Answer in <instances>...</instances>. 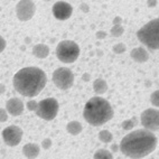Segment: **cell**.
<instances>
[{"instance_id":"cell-3","label":"cell","mask_w":159,"mask_h":159,"mask_svg":"<svg viewBox=\"0 0 159 159\" xmlns=\"http://www.w3.org/2000/svg\"><path fill=\"white\" fill-rule=\"evenodd\" d=\"M113 108L110 102L103 98L94 97L86 102L83 116L89 125L98 127L110 121L113 118Z\"/></svg>"},{"instance_id":"cell-6","label":"cell","mask_w":159,"mask_h":159,"mask_svg":"<svg viewBox=\"0 0 159 159\" xmlns=\"http://www.w3.org/2000/svg\"><path fill=\"white\" fill-rule=\"evenodd\" d=\"M58 108L60 105L56 100L53 98H48V99L42 100L40 102H38L36 114L40 119L52 121L53 119H55V116L58 113Z\"/></svg>"},{"instance_id":"cell-27","label":"cell","mask_w":159,"mask_h":159,"mask_svg":"<svg viewBox=\"0 0 159 159\" xmlns=\"http://www.w3.org/2000/svg\"><path fill=\"white\" fill-rule=\"evenodd\" d=\"M5 48H6V40L0 36V53H1Z\"/></svg>"},{"instance_id":"cell-26","label":"cell","mask_w":159,"mask_h":159,"mask_svg":"<svg viewBox=\"0 0 159 159\" xmlns=\"http://www.w3.org/2000/svg\"><path fill=\"white\" fill-rule=\"evenodd\" d=\"M52 140L49 139V138H46V139H44L43 141H42V147L45 149V150H47V149H49V148L52 147Z\"/></svg>"},{"instance_id":"cell-12","label":"cell","mask_w":159,"mask_h":159,"mask_svg":"<svg viewBox=\"0 0 159 159\" xmlns=\"http://www.w3.org/2000/svg\"><path fill=\"white\" fill-rule=\"evenodd\" d=\"M6 110L10 116H19L24 112V103L20 99L17 98H11L9 99L6 103Z\"/></svg>"},{"instance_id":"cell-22","label":"cell","mask_w":159,"mask_h":159,"mask_svg":"<svg viewBox=\"0 0 159 159\" xmlns=\"http://www.w3.org/2000/svg\"><path fill=\"white\" fill-rule=\"evenodd\" d=\"M150 102L153 107H157L159 108V90L158 91H155L150 97Z\"/></svg>"},{"instance_id":"cell-1","label":"cell","mask_w":159,"mask_h":159,"mask_svg":"<svg viewBox=\"0 0 159 159\" xmlns=\"http://www.w3.org/2000/svg\"><path fill=\"white\" fill-rule=\"evenodd\" d=\"M120 151L132 159H140L150 155L157 147V138L152 131L147 129L136 130L127 136L120 142Z\"/></svg>"},{"instance_id":"cell-17","label":"cell","mask_w":159,"mask_h":159,"mask_svg":"<svg viewBox=\"0 0 159 159\" xmlns=\"http://www.w3.org/2000/svg\"><path fill=\"white\" fill-rule=\"evenodd\" d=\"M82 129H83L82 125L79 121H71V122H68L67 125H66V130L72 136H77L82 131Z\"/></svg>"},{"instance_id":"cell-7","label":"cell","mask_w":159,"mask_h":159,"mask_svg":"<svg viewBox=\"0 0 159 159\" xmlns=\"http://www.w3.org/2000/svg\"><path fill=\"white\" fill-rule=\"evenodd\" d=\"M53 82L61 90H67L74 83V75L67 67H60L53 73Z\"/></svg>"},{"instance_id":"cell-24","label":"cell","mask_w":159,"mask_h":159,"mask_svg":"<svg viewBox=\"0 0 159 159\" xmlns=\"http://www.w3.org/2000/svg\"><path fill=\"white\" fill-rule=\"evenodd\" d=\"M26 107H27V109L29 111H36L37 107H38V103L35 100H29L28 102H27V104H26Z\"/></svg>"},{"instance_id":"cell-18","label":"cell","mask_w":159,"mask_h":159,"mask_svg":"<svg viewBox=\"0 0 159 159\" xmlns=\"http://www.w3.org/2000/svg\"><path fill=\"white\" fill-rule=\"evenodd\" d=\"M93 159H113V156H112V152L107 149H99L94 153Z\"/></svg>"},{"instance_id":"cell-2","label":"cell","mask_w":159,"mask_h":159,"mask_svg":"<svg viewBox=\"0 0 159 159\" xmlns=\"http://www.w3.org/2000/svg\"><path fill=\"white\" fill-rule=\"evenodd\" d=\"M14 86L24 97L33 98L42 92L47 83L45 72L38 67L29 66L21 68L14 75Z\"/></svg>"},{"instance_id":"cell-13","label":"cell","mask_w":159,"mask_h":159,"mask_svg":"<svg viewBox=\"0 0 159 159\" xmlns=\"http://www.w3.org/2000/svg\"><path fill=\"white\" fill-rule=\"evenodd\" d=\"M131 58L137 63H145L149 58V53L143 47H137L134 48L130 53Z\"/></svg>"},{"instance_id":"cell-28","label":"cell","mask_w":159,"mask_h":159,"mask_svg":"<svg viewBox=\"0 0 159 159\" xmlns=\"http://www.w3.org/2000/svg\"><path fill=\"white\" fill-rule=\"evenodd\" d=\"M105 36H107V33H105V31H98V33H97V38H98V39H103Z\"/></svg>"},{"instance_id":"cell-20","label":"cell","mask_w":159,"mask_h":159,"mask_svg":"<svg viewBox=\"0 0 159 159\" xmlns=\"http://www.w3.org/2000/svg\"><path fill=\"white\" fill-rule=\"evenodd\" d=\"M137 125H138V119H137L136 116H134V118H131V119L125 120L122 122V125H121V127H122L123 130L129 131V130H132Z\"/></svg>"},{"instance_id":"cell-23","label":"cell","mask_w":159,"mask_h":159,"mask_svg":"<svg viewBox=\"0 0 159 159\" xmlns=\"http://www.w3.org/2000/svg\"><path fill=\"white\" fill-rule=\"evenodd\" d=\"M125 51V45L122 43H119V44H116V46H113V52L116 53V54H121V53H123Z\"/></svg>"},{"instance_id":"cell-16","label":"cell","mask_w":159,"mask_h":159,"mask_svg":"<svg viewBox=\"0 0 159 159\" xmlns=\"http://www.w3.org/2000/svg\"><path fill=\"white\" fill-rule=\"evenodd\" d=\"M93 90L99 95L104 94L105 92L108 91V84H107V82L103 79H98L93 83Z\"/></svg>"},{"instance_id":"cell-21","label":"cell","mask_w":159,"mask_h":159,"mask_svg":"<svg viewBox=\"0 0 159 159\" xmlns=\"http://www.w3.org/2000/svg\"><path fill=\"white\" fill-rule=\"evenodd\" d=\"M125 28L122 27V25H113V27L111 28V35L113 37H120L123 34Z\"/></svg>"},{"instance_id":"cell-19","label":"cell","mask_w":159,"mask_h":159,"mask_svg":"<svg viewBox=\"0 0 159 159\" xmlns=\"http://www.w3.org/2000/svg\"><path fill=\"white\" fill-rule=\"evenodd\" d=\"M99 140L103 143H109L113 140V136L109 130H101L99 132Z\"/></svg>"},{"instance_id":"cell-8","label":"cell","mask_w":159,"mask_h":159,"mask_svg":"<svg viewBox=\"0 0 159 159\" xmlns=\"http://www.w3.org/2000/svg\"><path fill=\"white\" fill-rule=\"evenodd\" d=\"M141 125L149 131L159 130V110L147 109L141 113Z\"/></svg>"},{"instance_id":"cell-4","label":"cell","mask_w":159,"mask_h":159,"mask_svg":"<svg viewBox=\"0 0 159 159\" xmlns=\"http://www.w3.org/2000/svg\"><path fill=\"white\" fill-rule=\"evenodd\" d=\"M140 43L150 49H159V18L150 20L137 33Z\"/></svg>"},{"instance_id":"cell-33","label":"cell","mask_w":159,"mask_h":159,"mask_svg":"<svg viewBox=\"0 0 159 159\" xmlns=\"http://www.w3.org/2000/svg\"><path fill=\"white\" fill-rule=\"evenodd\" d=\"M89 80H90V75H84V81H89Z\"/></svg>"},{"instance_id":"cell-9","label":"cell","mask_w":159,"mask_h":159,"mask_svg":"<svg viewBox=\"0 0 159 159\" xmlns=\"http://www.w3.org/2000/svg\"><path fill=\"white\" fill-rule=\"evenodd\" d=\"M36 7L31 0H20L16 6V15L21 21H28L34 17Z\"/></svg>"},{"instance_id":"cell-29","label":"cell","mask_w":159,"mask_h":159,"mask_svg":"<svg viewBox=\"0 0 159 159\" xmlns=\"http://www.w3.org/2000/svg\"><path fill=\"white\" fill-rule=\"evenodd\" d=\"M121 21H122V19H121V17H116L113 19V25H121Z\"/></svg>"},{"instance_id":"cell-34","label":"cell","mask_w":159,"mask_h":159,"mask_svg":"<svg viewBox=\"0 0 159 159\" xmlns=\"http://www.w3.org/2000/svg\"><path fill=\"white\" fill-rule=\"evenodd\" d=\"M46 1H49V0H46Z\"/></svg>"},{"instance_id":"cell-5","label":"cell","mask_w":159,"mask_h":159,"mask_svg":"<svg viewBox=\"0 0 159 159\" xmlns=\"http://www.w3.org/2000/svg\"><path fill=\"white\" fill-rule=\"evenodd\" d=\"M80 55V47L73 40H63L56 47V56L63 63H73Z\"/></svg>"},{"instance_id":"cell-25","label":"cell","mask_w":159,"mask_h":159,"mask_svg":"<svg viewBox=\"0 0 159 159\" xmlns=\"http://www.w3.org/2000/svg\"><path fill=\"white\" fill-rule=\"evenodd\" d=\"M8 114L6 109H0V122H6L8 120Z\"/></svg>"},{"instance_id":"cell-14","label":"cell","mask_w":159,"mask_h":159,"mask_svg":"<svg viewBox=\"0 0 159 159\" xmlns=\"http://www.w3.org/2000/svg\"><path fill=\"white\" fill-rule=\"evenodd\" d=\"M40 148L36 143H26L23 147V155L28 159H35L39 155Z\"/></svg>"},{"instance_id":"cell-30","label":"cell","mask_w":159,"mask_h":159,"mask_svg":"<svg viewBox=\"0 0 159 159\" xmlns=\"http://www.w3.org/2000/svg\"><path fill=\"white\" fill-rule=\"evenodd\" d=\"M147 3H148V6L152 8V7H155L157 5V0H148Z\"/></svg>"},{"instance_id":"cell-10","label":"cell","mask_w":159,"mask_h":159,"mask_svg":"<svg viewBox=\"0 0 159 159\" xmlns=\"http://www.w3.org/2000/svg\"><path fill=\"white\" fill-rule=\"evenodd\" d=\"M2 139L6 142V145L10 147H16L23 139V130L17 125H9L3 129Z\"/></svg>"},{"instance_id":"cell-11","label":"cell","mask_w":159,"mask_h":159,"mask_svg":"<svg viewBox=\"0 0 159 159\" xmlns=\"http://www.w3.org/2000/svg\"><path fill=\"white\" fill-rule=\"evenodd\" d=\"M73 8L70 3L65 1H57L53 6V15L58 20H66L71 17Z\"/></svg>"},{"instance_id":"cell-32","label":"cell","mask_w":159,"mask_h":159,"mask_svg":"<svg viewBox=\"0 0 159 159\" xmlns=\"http://www.w3.org/2000/svg\"><path fill=\"white\" fill-rule=\"evenodd\" d=\"M3 92H5V85L0 83V95H1V94H2Z\"/></svg>"},{"instance_id":"cell-15","label":"cell","mask_w":159,"mask_h":159,"mask_svg":"<svg viewBox=\"0 0 159 159\" xmlns=\"http://www.w3.org/2000/svg\"><path fill=\"white\" fill-rule=\"evenodd\" d=\"M33 54L38 58H46L49 55V48L47 45L44 44H37L33 48Z\"/></svg>"},{"instance_id":"cell-31","label":"cell","mask_w":159,"mask_h":159,"mask_svg":"<svg viewBox=\"0 0 159 159\" xmlns=\"http://www.w3.org/2000/svg\"><path fill=\"white\" fill-rule=\"evenodd\" d=\"M119 149H120V146L116 145V143H113V145L111 146V150L113 151V152H116V151H119Z\"/></svg>"}]
</instances>
